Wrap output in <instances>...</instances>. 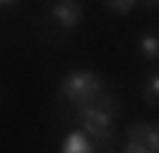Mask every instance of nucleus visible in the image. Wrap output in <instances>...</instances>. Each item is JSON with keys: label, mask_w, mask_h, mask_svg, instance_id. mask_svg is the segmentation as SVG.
Wrapping results in <instances>:
<instances>
[{"label": "nucleus", "mask_w": 159, "mask_h": 153, "mask_svg": "<svg viewBox=\"0 0 159 153\" xmlns=\"http://www.w3.org/2000/svg\"><path fill=\"white\" fill-rule=\"evenodd\" d=\"M77 119L83 122V130L88 133V136L94 142H108L114 136V130H116V111L114 108H105V105H99V102H83L77 111Z\"/></svg>", "instance_id": "f257e3e1"}, {"label": "nucleus", "mask_w": 159, "mask_h": 153, "mask_svg": "<svg viewBox=\"0 0 159 153\" xmlns=\"http://www.w3.org/2000/svg\"><path fill=\"white\" fill-rule=\"evenodd\" d=\"M60 91H63V97L68 102L83 105V102H91L97 94L102 91V80H99L94 71H71L66 80H63Z\"/></svg>", "instance_id": "f03ea898"}, {"label": "nucleus", "mask_w": 159, "mask_h": 153, "mask_svg": "<svg viewBox=\"0 0 159 153\" xmlns=\"http://www.w3.org/2000/svg\"><path fill=\"white\" fill-rule=\"evenodd\" d=\"M128 153H156L159 150V133L151 122H136L128 128Z\"/></svg>", "instance_id": "7ed1b4c3"}, {"label": "nucleus", "mask_w": 159, "mask_h": 153, "mask_svg": "<svg viewBox=\"0 0 159 153\" xmlns=\"http://www.w3.org/2000/svg\"><path fill=\"white\" fill-rule=\"evenodd\" d=\"M48 20L57 28L71 31L74 26H80V20H83V6H80V0H54L51 9H48Z\"/></svg>", "instance_id": "20e7f679"}, {"label": "nucleus", "mask_w": 159, "mask_h": 153, "mask_svg": "<svg viewBox=\"0 0 159 153\" xmlns=\"http://www.w3.org/2000/svg\"><path fill=\"white\" fill-rule=\"evenodd\" d=\"M94 147L97 145L85 130H68L63 136V142H60V150L63 153H91Z\"/></svg>", "instance_id": "39448f33"}, {"label": "nucleus", "mask_w": 159, "mask_h": 153, "mask_svg": "<svg viewBox=\"0 0 159 153\" xmlns=\"http://www.w3.org/2000/svg\"><path fill=\"white\" fill-rule=\"evenodd\" d=\"M139 51L145 54V60H156L159 57V40H156V34H142V40H139Z\"/></svg>", "instance_id": "423d86ee"}, {"label": "nucleus", "mask_w": 159, "mask_h": 153, "mask_svg": "<svg viewBox=\"0 0 159 153\" xmlns=\"http://www.w3.org/2000/svg\"><path fill=\"white\" fill-rule=\"evenodd\" d=\"M145 102L148 105H156L159 102V74H148V82H145Z\"/></svg>", "instance_id": "0eeeda50"}, {"label": "nucleus", "mask_w": 159, "mask_h": 153, "mask_svg": "<svg viewBox=\"0 0 159 153\" xmlns=\"http://www.w3.org/2000/svg\"><path fill=\"white\" fill-rule=\"evenodd\" d=\"M105 3H108V9L116 11V14H128V11L134 9L136 0H105Z\"/></svg>", "instance_id": "6e6552de"}, {"label": "nucleus", "mask_w": 159, "mask_h": 153, "mask_svg": "<svg viewBox=\"0 0 159 153\" xmlns=\"http://www.w3.org/2000/svg\"><path fill=\"white\" fill-rule=\"evenodd\" d=\"M6 3H14V0H0V6H6Z\"/></svg>", "instance_id": "1a4fd4ad"}, {"label": "nucleus", "mask_w": 159, "mask_h": 153, "mask_svg": "<svg viewBox=\"0 0 159 153\" xmlns=\"http://www.w3.org/2000/svg\"><path fill=\"white\" fill-rule=\"evenodd\" d=\"M145 3H148V6H153V3H156V0H145Z\"/></svg>", "instance_id": "9d476101"}]
</instances>
